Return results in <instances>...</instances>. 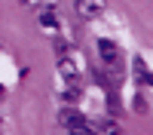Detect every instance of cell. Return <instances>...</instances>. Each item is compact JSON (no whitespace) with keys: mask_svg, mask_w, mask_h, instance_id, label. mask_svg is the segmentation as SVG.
Masks as SVG:
<instances>
[{"mask_svg":"<svg viewBox=\"0 0 153 135\" xmlns=\"http://www.w3.org/2000/svg\"><path fill=\"white\" fill-rule=\"evenodd\" d=\"M98 52H101V58H104V61H113V65L120 61V49H117V43H113V40H98Z\"/></svg>","mask_w":153,"mask_h":135,"instance_id":"2","label":"cell"},{"mask_svg":"<svg viewBox=\"0 0 153 135\" xmlns=\"http://www.w3.org/2000/svg\"><path fill=\"white\" fill-rule=\"evenodd\" d=\"M68 135H92V129L86 126V123H74V126H65Z\"/></svg>","mask_w":153,"mask_h":135,"instance_id":"4","label":"cell"},{"mask_svg":"<svg viewBox=\"0 0 153 135\" xmlns=\"http://www.w3.org/2000/svg\"><path fill=\"white\" fill-rule=\"evenodd\" d=\"M40 22L46 25V28H55V25H58V22H55V16H52V12H43V16H40Z\"/></svg>","mask_w":153,"mask_h":135,"instance_id":"5","label":"cell"},{"mask_svg":"<svg viewBox=\"0 0 153 135\" xmlns=\"http://www.w3.org/2000/svg\"><path fill=\"white\" fill-rule=\"evenodd\" d=\"M76 12L83 19H98L104 12V0H76Z\"/></svg>","mask_w":153,"mask_h":135,"instance_id":"1","label":"cell"},{"mask_svg":"<svg viewBox=\"0 0 153 135\" xmlns=\"http://www.w3.org/2000/svg\"><path fill=\"white\" fill-rule=\"evenodd\" d=\"M74 123H86V120L74 110H61V126H74Z\"/></svg>","mask_w":153,"mask_h":135,"instance_id":"3","label":"cell"}]
</instances>
